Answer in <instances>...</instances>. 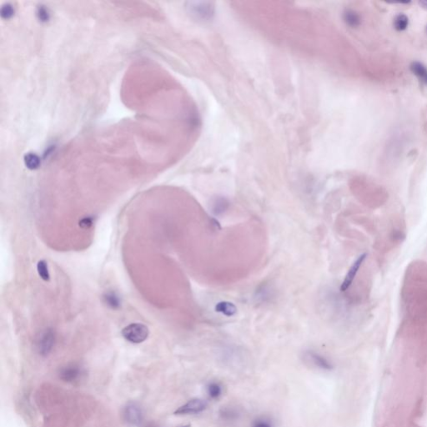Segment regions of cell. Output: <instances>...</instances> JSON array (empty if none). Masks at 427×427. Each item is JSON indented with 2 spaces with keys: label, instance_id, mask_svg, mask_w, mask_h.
Here are the masks:
<instances>
[{
  "label": "cell",
  "instance_id": "obj_1",
  "mask_svg": "<svg viewBox=\"0 0 427 427\" xmlns=\"http://www.w3.org/2000/svg\"><path fill=\"white\" fill-rule=\"evenodd\" d=\"M122 335L129 342L140 344L149 336V329L143 324H130L123 329Z\"/></svg>",
  "mask_w": 427,
  "mask_h": 427
},
{
  "label": "cell",
  "instance_id": "obj_2",
  "mask_svg": "<svg viewBox=\"0 0 427 427\" xmlns=\"http://www.w3.org/2000/svg\"><path fill=\"white\" fill-rule=\"evenodd\" d=\"M124 422L131 427H139L143 420L142 408L135 402L128 403L123 410Z\"/></svg>",
  "mask_w": 427,
  "mask_h": 427
},
{
  "label": "cell",
  "instance_id": "obj_3",
  "mask_svg": "<svg viewBox=\"0 0 427 427\" xmlns=\"http://www.w3.org/2000/svg\"><path fill=\"white\" fill-rule=\"evenodd\" d=\"M55 343V334L51 330H46L42 332L36 341L37 351L42 356L49 355Z\"/></svg>",
  "mask_w": 427,
  "mask_h": 427
},
{
  "label": "cell",
  "instance_id": "obj_4",
  "mask_svg": "<svg viewBox=\"0 0 427 427\" xmlns=\"http://www.w3.org/2000/svg\"><path fill=\"white\" fill-rule=\"evenodd\" d=\"M306 362L322 371H332L334 368L332 363L327 358L314 351H306L303 353Z\"/></svg>",
  "mask_w": 427,
  "mask_h": 427
},
{
  "label": "cell",
  "instance_id": "obj_5",
  "mask_svg": "<svg viewBox=\"0 0 427 427\" xmlns=\"http://www.w3.org/2000/svg\"><path fill=\"white\" fill-rule=\"evenodd\" d=\"M208 407L207 402L205 400L194 398L186 402L185 405H181L174 411V415H192V414L201 413Z\"/></svg>",
  "mask_w": 427,
  "mask_h": 427
},
{
  "label": "cell",
  "instance_id": "obj_6",
  "mask_svg": "<svg viewBox=\"0 0 427 427\" xmlns=\"http://www.w3.org/2000/svg\"><path fill=\"white\" fill-rule=\"evenodd\" d=\"M365 258H366V254L360 255L356 260V261L352 264L351 268L349 269L348 272H347L346 276H345V278H344V281H342V283L340 285V289L342 292H346V290L350 287L352 286V283H353V281L356 279L357 274L359 272V270H360V267L362 265L363 262L365 261Z\"/></svg>",
  "mask_w": 427,
  "mask_h": 427
},
{
  "label": "cell",
  "instance_id": "obj_7",
  "mask_svg": "<svg viewBox=\"0 0 427 427\" xmlns=\"http://www.w3.org/2000/svg\"><path fill=\"white\" fill-rule=\"evenodd\" d=\"M83 373L81 367L79 365L73 364V365H68L65 367H63L59 371V377L60 379L62 380L63 381L65 382L72 383L74 382L76 380L80 378Z\"/></svg>",
  "mask_w": 427,
  "mask_h": 427
},
{
  "label": "cell",
  "instance_id": "obj_8",
  "mask_svg": "<svg viewBox=\"0 0 427 427\" xmlns=\"http://www.w3.org/2000/svg\"><path fill=\"white\" fill-rule=\"evenodd\" d=\"M274 289L272 286L268 283H263L256 289L255 293V299L257 302H266L273 298L274 296Z\"/></svg>",
  "mask_w": 427,
  "mask_h": 427
},
{
  "label": "cell",
  "instance_id": "obj_9",
  "mask_svg": "<svg viewBox=\"0 0 427 427\" xmlns=\"http://www.w3.org/2000/svg\"><path fill=\"white\" fill-rule=\"evenodd\" d=\"M214 310L227 316V317H231V316L236 315L237 307H236L235 304L230 302V301H220L215 305Z\"/></svg>",
  "mask_w": 427,
  "mask_h": 427
},
{
  "label": "cell",
  "instance_id": "obj_10",
  "mask_svg": "<svg viewBox=\"0 0 427 427\" xmlns=\"http://www.w3.org/2000/svg\"><path fill=\"white\" fill-rule=\"evenodd\" d=\"M230 207V202L226 198L217 197L211 204V211L214 215H221L227 211Z\"/></svg>",
  "mask_w": 427,
  "mask_h": 427
},
{
  "label": "cell",
  "instance_id": "obj_11",
  "mask_svg": "<svg viewBox=\"0 0 427 427\" xmlns=\"http://www.w3.org/2000/svg\"><path fill=\"white\" fill-rule=\"evenodd\" d=\"M410 71L421 81L427 85V68L422 63L413 62L410 65Z\"/></svg>",
  "mask_w": 427,
  "mask_h": 427
},
{
  "label": "cell",
  "instance_id": "obj_12",
  "mask_svg": "<svg viewBox=\"0 0 427 427\" xmlns=\"http://www.w3.org/2000/svg\"><path fill=\"white\" fill-rule=\"evenodd\" d=\"M344 20L352 28H356L360 25V18L359 14L353 10H346L344 14Z\"/></svg>",
  "mask_w": 427,
  "mask_h": 427
},
{
  "label": "cell",
  "instance_id": "obj_13",
  "mask_svg": "<svg viewBox=\"0 0 427 427\" xmlns=\"http://www.w3.org/2000/svg\"><path fill=\"white\" fill-rule=\"evenodd\" d=\"M206 391L210 398L216 400L222 395V386L218 382H210L206 386Z\"/></svg>",
  "mask_w": 427,
  "mask_h": 427
},
{
  "label": "cell",
  "instance_id": "obj_14",
  "mask_svg": "<svg viewBox=\"0 0 427 427\" xmlns=\"http://www.w3.org/2000/svg\"><path fill=\"white\" fill-rule=\"evenodd\" d=\"M24 160L26 167L28 169H32V170L38 169L40 166V164H41L40 158L36 154H34V153H28V154L25 155Z\"/></svg>",
  "mask_w": 427,
  "mask_h": 427
},
{
  "label": "cell",
  "instance_id": "obj_15",
  "mask_svg": "<svg viewBox=\"0 0 427 427\" xmlns=\"http://www.w3.org/2000/svg\"><path fill=\"white\" fill-rule=\"evenodd\" d=\"M408 24H409V20L405 14L397 15L395 19V21H394L395 28L398 31H403V30L406 29Z\"/></svg>",
  "mask_w": 427,
  "mask_h": 427
},
{
  "label": "cell",
  "instance_id": "obj_16",
  "mask_svg": "<svg viewBox=\"0 0 427 427\" xmlns=\"http://www.w3.org/2000/svg\"><path fill=\"white\" fill-rule=\"evenodd\" d=\"M251 427H275V425L269 417L260 416L254 420Z\"/></svg>",
  "mask_w": 427,
  "mask_h": 427
},
{
  "label": "cell",
  "instance_id": "obj_17",
  "mask_svg": "<svg viewBox=\"0 0 427 427\" xmlns=\"http://www.w3.org/2000/svg\"><path fill=\"white\" fill-rule=\"evenodd\" d=\"M37 270H38V273H39V275H40V277L44 280V281H48L49 280V272H48V264H47V262L45 261H40L37 264Z\"/></svg>",
  "mask_w": 427,
  "mask_h": 427
},
{
  "label": "cell",
  "instance_id": "obj_18",
  "mask_svg": "<svg viewBox=\"0 0 427 427\" xmlns=\"http://www.w3.org/2000/svg\"><path fill=\"white\" fill-rule=\"evenodd\" d=\"M193 10L195 14H198L201 18L210 17L211 13V5H205V3H203L202 5H196L193 7Z\"/></svg>",
  "mask_w": 427,
  "mask_h": 427
},
{
  "label": "cell",
  "instance_id": "obj_19",
  "mask_svg": "<svg viewBox=\"0 0 427 427\" xmlns=\"http://www.w3.org/2000/svg\"><path fill=\"white\" fill-rule=\"evenodd\" d=\"M104 299L105 303L111 308H118L120 305L119 299L115 293H107L106 295H104Z\"/></svg>",
  "mask_w": 427,
  "mask_h": 427
},
{
  "label": "cell",
  "instance_id": "obj_20",
  "mask_svg": "<svg viewBox=\"0 0 427 427\" xmlns=\"http://www.w3.org/2000/svg\"><path fill=\"white\" fill-rule=\"evenodd\" d=\"M14 8H13V6L11 4H9V3H6L1 8V10H0V14H1V17L4 19V20H9L10 18L14 15Z\"/></svg>",
  "mask_w": 427,
  "mask_h": 427
},
{
  "label": "cell",
  "instance_id": "obj_21",
  "mask_svg": "<svg viewBox=\"0 0 427 427\" xmlns=\"http://www.w3.org/2000/svg\"><path fill=\"white\" fill-rule=\"evenodd\" d=\"M220 416H222L223 419L230 421L236 418L238 416V412L231 408H223L222 410L220 411Z\"/></svg>",
  "mask_w": 427,
  "mask_h": 427
},
{
  "label": "cell",
  "instance_id": "obj_22",
  "mask_svg": "<svg viewBox=\"0 0 427 427\" xmlns=\"http://www.w3.org/2000/svg\"><path fill=\"white\" fill-rule=\"evenodd\" d=\"M37 16L41 22H47L49 20V13L45 6L39 7L38 11H37Z\"/></svg>",
  "mask_w": 427,
  "mask_h": 427
},
{
  "label": "cell",
  "instance_id": "obj_23",
  "mask_svg": "<svg viewBox=\"0 0 427 427\" xmlns=\"http://www.w3.org/2000/svg\"><path fill=\"white\" fill-rule=\"evenodd\" d=\"M93 224V220L91 218H85V219H82L81 221L79 222V225L81 226L82 228H90L91 225Z\"/></svg>",
  "mask_w": 427,
  "mask_h": 427
},
{
  "label": "cell",
  "instance_id": "obj_24",
  "mask_svg": "<svg viewBox=\"0 0 427 427\" xmlns=\"http://www.w3.org/2000/svg\"><path fill=\"white\" fill-rule=\"evenodd\" d=\"M394 239H402V238H404L405 236L402 233V232H400V231H395L393 234Z\"/></svg>",
  "mask_w": 427,
  "mask_h": 427
},
{
  "label": "cell",
  "instance_id": "obj_25",
  "mask_svg": "<svg viewBox=\"0 0 427 427\" xmlns=\"http://www.w3.org/2000/svg\"><path fill=\"white\" fill-rule=\"evenodd\" d=\"M420 4H421L424 9H427V1H421V2H420Z\"/></svg>",
  "mask_w": 427,
  "mask_h": 427
},
{
  "label": "cell",
  "instance_id": "obj_26",
  "mask_svg": "<svg viewBox=\"0 0 427 427\" xmlns=\"http://www.w3.org/2000/svg\"><path fill=\"white\" fill-rule=\"evenodd\" d=\"M181 427H191V426L190 425H186V426H183Z\"/></svg>",
  "mask_w": 427,
  "mask_h": 427
},
{
  "label": "cell",
  "instance_id": "obj_27",
  "mask_svg": "<svg viewBox=\"0 0 427 427\" xmlns=\"http://www.w3.org/2000/svg\"></svg>",
  "mask_w": 427,
  "mask_h": 427
}]
</instances>
